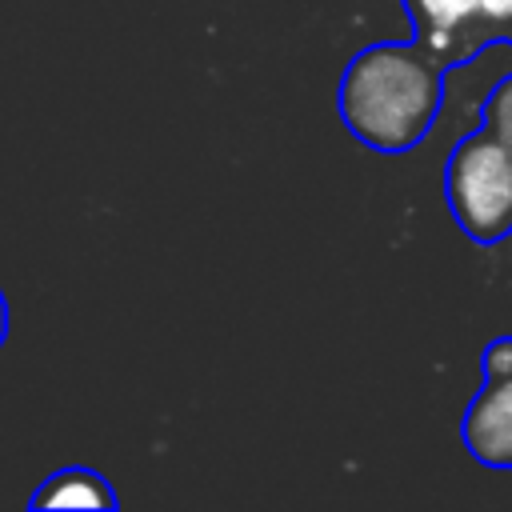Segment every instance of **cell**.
I'll list each match as a JSON object with an SVG mask.
<instances>
[{
	"label": "cell",
	"instance_id": "10",
	"mask_svg": "<svg viewBox=\"0 0 512 512\" xmlns=\"http://www.w3.org/2000/svg\"><path fill=\"white\" fill-rule=\"evenodd\" d=\"M508 36H512V32H508Z\"/></svg>",
	"mask_w": 512,
	"mask_h": 512
},
{
	"label": "cell",
	"instance_id": "3",
	"mask_svg": "<svg viewBox=\"0 0 512 512\" xmlns=\"http://www.w3.org/2000/svg\"><path fill=\"white\" fill-rule=\"evenodd\" d=\"M464 448L488 468H512V376L484 380L472 396L464 424Z\"/></svg>",
	"mask_w": 512,
	"mask_h": 512
},
{
	"label": "cell",
	"instance_id": "5",
	"mask_svg": "<svg viewBox=\"0 0 512 512\" xmlns=\"http://www.w3.org/2000/svg\"><path fill=\"white\" fill-rule=\"evenodd\" d=\"M32 508H116V492L92 468H60L32 492Z\"/></svg>",
	"mask_w": 512,
	"mask_h": 512
},
{
	"label": "cell",
	"instance_id": "2",
	"mask_svg": "<svg viewBox=\"0 0 512 512\" xmlns=\"http://www.w3.org/2000/svg\"><path fill=\"white\" fill-rule=\"evenodd\" d=\"M444 196L460 232L476 244L512 236V148L492 128H472L456 140L444 164Z\"/></svg>",
	"mask_w": 512,
	"mask_h": 512
},
{
	"label": "cell",
	"instance_id": "7",
	"mask_svg": "<svg viewBox=\"0 0 512 512\" xmlns=\"http://www.w3.org/2000/svg\"><path fill=\"white\" fill-rule=\"evenodd\" d=\"M476 28H480V40H496V36H508L512 32V0H480L476 4Z\"/></svg>",
	"mask_w": 512,
	"mask_h": 512
},
{
	"label": "cell",
	"instance_id": "1",
	"mask_svg": "<svg viewBox=\"0 0 512 512\" xmlns=\"http://www.w3.org/2000/svg\"><path fill=\"white\" fill-rule=\"evenodd\" d=\"M444 64L424 44H368L340 76V120L372 152H408L440 120Z\"/></svg>",
	"mask_w": 512,
	"mask_h": 512
},
{
	"label": "cell",
	"instance_id": "6",
	"mask_svg": "<svg viewBox=\"0 0 512 512\" xmlns=\"http://www.w3.org/2000/svg\"><path fill=\"white\" fill-rule=\"evenodd\" d=\"M480 124H484V128H492V132L512 148V72H508V76L488 92Z\"/></svg>",
	"mask_w": 512,
	"mask_h": 512
},
{
	"label": "cell",
	"instance_id": "9",
	"mask_svg": "<svg viewBox=\"0 0 512 512\" xmlns=\"http://www.w3.org/2000/svg\"><path fill=\"white\" fill-rule=\"evenodd\" d=\"M4 340H8V300L0 292V348H4Z\"/></svg>",
	"mask_w": 512,
	"mask_h": 512
},
{
	"label": "cell",
	"instance_id": "8",
	"mask_svg": "<svg viewBox=\"0 0 512 512\" xmlns=\"http://www.w3.org/2000/svg\"><path fill=\"white\" fill-rule=\"evenodd\" d=\"M496 376H512V336L492 340L484 348V380H496Z\"/></svg>",
	"mask_w": 512,
	"mask_h": 512
},
{
	"label": "cell",
	"instance_id": "4",
	"mask_svg": "<svg viewBox=\"0 0 512 512\" xmlns=\"http://www.w3.org/2000/svg\"><path fill=\"white\" fill-rule=\"evenodd\" d=\"M476 4L480 0H404L416 44H424L440 64H456L484 44L476 28Z\"/></svg>",
	"mask_w": 512,
	"mask_h": 512
}]
</instances>
